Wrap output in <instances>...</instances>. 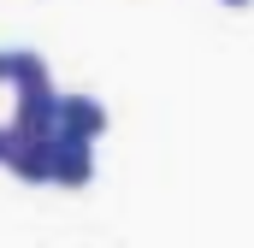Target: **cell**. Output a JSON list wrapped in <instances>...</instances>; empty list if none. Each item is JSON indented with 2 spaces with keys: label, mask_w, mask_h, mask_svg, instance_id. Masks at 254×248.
<instances>
[{
  "label": "cell",
  "mask_w": 254,
  "mask_h": 248,
  "mask_svg": "<svg viewBox=\"0 0 254 248\" xmlns=\"http://www.w3.org/2000/svg\"><path fill=\"white\" fill-rule=\"evenodd\" d=\"M225 6H249V0H225Z\"/></svg>",
  "instance_id": "obj_3"
},
{
  "label": "cell",
  "mask_w": 254,
  "mask_h": 248,
  "mask_svg": "<svg viewBox=\"0 0 254 248\" xmlns=\"http://www.w3.org/2000/svg\"><path fill=\"white\" fill-rule=\"evenodd\" d=\"M48 178H54V184H65V189H83L89 178H95V148L54 136V160H48Z\"/></svg>",
  "instance_id": "obj_2"
},
{
  "label": "cell",
  "mask_w": 254,
  "mask_h": 248,
  "mask_svg": "<svg viewBox=\"0 0 254 248\" xmlns=\"http://www.w3.org/2000/svg\"><path fill=\"white\" fill-rule=\"evenodd\" d=\"M101 130H107V107H101L95 95H60V136H65V142L95 148Z\"/></svg>",
  "instance_id": "obj_1"
}]
</instances>
